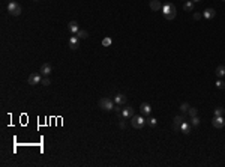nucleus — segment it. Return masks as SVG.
<instances>
[{
    "instance_id": "1",
    "label": "nucleus",
    "mask_w": 225,
    "mask_h": 167,
    "mask_svg": "<svg viewBox=\"0 0 225 167\" xmlns=\"http://www.w3.org/2000/svg\"><path fill=\"white\" fill-rule=\"evenodd\" d=\"M8 12L14 17H18L21 14V5H18L15 0H9V3H8Z\"/></svg>"
},
{
    "instance_id": "2",
    "label": "nucleus",
    "mask_w": 225,
    "mask_h": 167,
    "mask_svg": "<svg viewBox=\"0 0 225 167\" xmlns=\"http://www.w3.org/2000/svg\"><path fill=\"white\" fill-rule=\"evenodd\" d=\"M116 102L113 101V100H110V98H101L99 100V107L102 109V110H107V111H110V110H114L116 109V105H114Z\"/></svg>"
},
{
    "instance_id": "3",
    "label": "nucleus",
    "mask_w": 225,
    "mask_h": 167,
    "mask_svg": "<svg viewBox=\"0 0 225 167\" xmlns=\"http://www.w3.org/2000/svg\"><path fill=\"white\" fill-rule=\"evenodd\" d=\"M146 124H147V120L143 116H132L131 118V125L134 128H137V129H141Z\"/></svg>"
},
{
    "instance_id": "4",
    "label": "nucleus",
    "mask_w": 225,
    "mask_h": 167,
    "mask_svg": "<svg viewBox=\"0 0 225 167\" xmlns=\"http://www.w3.org/2000/svg\"><path fill=\"white\" fill-rule=\"evenodd\" d=\"M185 119H186L185 115H179V116H176L174 119H173V129H174V131H179V129H180V125H182V122H185Z\"/></svg>"
},
{
    "instance_id": "5",
    "label": "nucleus",
    "mask_w": 225,
    "mask_h": 167,
    "mask_svg": "<svg viewBox=\"0 0 225 167\" xmlns=\"http://www.w3.org/2000/svg\"><path fill=\"white\" fill-rule=\"evenodd\" d=\"M212 124H213V127H215V128L221 129V128H224V127H225V119H224V116H213Z\"/></svg>"
},
{
    "instance_id": "6",
    "label": "nucleus",
    "mask_w": 225,
    "mask_h": 167,
    "mask_svg": "<svg viewBox=\"0 0 225 167\" xmlns=\"http://www.w3.org/2000/svg\"><path fill=\"white\" fill-rule=\"evenodd\" d=\"M29 84L30 86H35V84H38V83H41L42 81V77H41V74H38V72H33V74H30L29 75Z\"/></svg>"
},
{
    "instance_id": "7",
    "label": "nucleus",
    "mask_w": 225,
    "mask_h": 167,
    "mask_svg": "<svg viewBox=\"0 0 225 167\" xmlns=\"http://www.w3.org/2000/svg\"><path fill=\"white\" fill-rule=\"evenodd\" d=\"M80 45V38L77 36V35H72L71 38H69V47H71L72 50H77Z\"/></svg>"
},
{
    "instance_id": "8",
    "label": "nucleus",
    "mask_w": 225,
    "mask_h": 167,
    "mask_svg": "<svg viewBox=\"0 0 225 167\" xmlns=\"http://www.w3.org/2000/svg\"><path fill=\"white\" fill-rule=\"evenodd\" d=\"M68 29H69V32H71L72 35H77V32L80 30V26H78V23H77V21H69Z\"/></svg>"
},
{
    "instance_id": "9",
    "label": "nucleus",
    "mask_w": 225,
    "mask_h": 167,
    "mask_svg": "<svg viewBox=\"0 0 225 167\" xmlns=\"http://www.w3.org/2000/svg\"><path fill=\"white\" fill-rule=\"evenodd\" d=\"M134 116V109L132 107H125L122 110V118L123 119H129V118H132Z\"/></svg>"
},
{
    "instance_id": "10",
    "label": "nucleus",
    "mask_w": 225,
    "mask_h": 167,
    "mask_svg": "<svg viewBox=\"0 0 225 167\" xmlns=\"http://www.w3.org/2000/svg\"><path fill=\"white\" fill-rule=\"evenodd\" d=\"M51 71H53L51 65H50V63H44V65L41 66V71H39V72H41L42 75H47V77H48V75L51 74Z\"/></svg>"
},
{
    "instance_id": "11",
    "label": "nucleus",
    "mask_w": 225,
    "mask_h": 167,
    "mask_svg": "<svg viewBox=\"0 0 225 167\" xmlns=\"http://www.w3.org/2000/svg\"><path fill=\"white\" fill-rule=\"evenodd\" d=\"M126 100L128 98L123 93H117L116 98H114V102H116V105H123V104H126Z\"/></svg>"
},
{
    "instance_id": "12",
    "label": "nucleus",
    "mask_w": 225,
    "mask_h": 167,
    "mask_svg": "<svg viewBox=\"0 0 225 167\" xmlns=\"http://www.w3.org/2000/svg\"><path fill=\"white\" fill-rule=\"evenodd\" d=\"M173 11H176V6L173 5V3H165L162 6V12H164V15H167V14H170V12H173Z\"/></svg>"
},
{
    "instance_id": "13",
    "label": "nucleus",
    "mask_w": 225,
    "mask_h": 167,
    "mask_svg": "<svg viewBox=\"0 0 225 167\" xmlns=\"http://www.w3.org/2000/svg\"><path fill=\"white\" fill-rule=\"evenodd\" d=\"M215 15H216V12H215V9H212V8H207V9H204V12H203V17L207 18V20H212Z\"/></svg>"
},
{
    "instance_id": "14",
    "label": "nucleus",
    "mask_w": 225,
    "mask_h": 167,
    "mask_svg": "<svg viewBox=\"0 0 225 167\" xmlns=\"http://www.w3.org/2000/svg\"><path fill=\"white\" fill-rule=\"evenodd\" d=\"M140 109H141L143 115H150V113H152V107H150V104H147V102H143Z\"/></svg>"
},
{
    "instance_id": "15",
    "label": "nucleus",
    "mask_w": 225,
    "mask_h": 167,
    "mask_svg": "<svg viewBox=\"0 0 225 167\" xmlns=\"http://www.w3.org/2000/svg\"><path fill=\"white\" fill-rule=\"evenodd\" d=\"M180 131H182L183 134H189V133H191V125H189L186 120H185V122H182V125H180Z\"/></svg>"
},
{
    "instance_id": "16",
    "label": "nucleus",
    "mask_w": 225,
    "mask_h": 167,
    "mask_svg": "<svg viewBox=\"0 0 225 167\" xmlns=\"http://www.w3.org/2000/svg\"><path fill=\"white\" fill-rule=\"evenodd\" d=\"M150 8L153 11H159V9H162V5H161V2L159 0H150Z\"/></svg>"
},
{
    "instance_id": "17",
    "label": "nucleus",
    "mask_w": 225,
    "mask_h": 167,
    "mask_svg": "<svg viewBox=\"0 0 225 167\" xmlns=\"http://www.w3.org/2000/svg\"><path fill=\"white\" fill-rule=\"evenodd\" d=\"M216 75H218V78H224L225 77V66L224 65H219L218 68H216Z\"/></svg>"
},
{
    "instance_id": "18",
    "label": "nucleus",
    "mask_w": 225,
    "mask_h": 167,
    "mask_svg": "<svg viewBox=\"0 0 225 167\" xmlns=\"http://www.w3.org/2000/svg\"><path fill=\"white\" fill-rule=\"evenodd\" d=\"M183 9L186 12H192L194 11V2H189V0H186L185 5H183Z\"/></svg>"
},
{
    "instance_id": "19",
    "label": "nucleus",
    "mask_w": 225,
    "mask_h": 167,
    "mask_svg": "<svg viewBox=\"0 0 225 167\" xmlns=\"http://www.w3.org/2000/svg\"><path fill=\"white\" fill-rule=\"evenodd\" d=\"M77 36H78L80 39H86V38H89V33H87V30L80 29L78 32H77Z\"/></svg>"
},
{
    "instance_id": "20",
    "label": "nucleus",
    "mask_w": 225,
    "mask_h": 167,
    "mask_svg": "<svg viewBox=\"0 0 225 167\" xmlns=\"http://www.w3.org/2000/svg\"><path fill=\"white\" fill-rule=\"evenodd\" d=\"M200 120H201V119L198 118V116H192V118H191V125H192V127H198V125H200Z\"/></svg>"
},
{
    "instance_id": "21",
    "label": "nucleus",
    "mask_w": 225,
    "mask_h": 167,
    "mask_svg": "<svg viewBox=\"0 0 225 167\" xmlns=\"http://www.w3.org/2000/svg\"><path fill=\"white\" fill-rule=\"evenodd\" d=\"M186 113L189 115V118H192V116H197V115H198V110H197L195 107H189V110H188Z\"/></svg>"
},
{
    "instance_id": "22",
    "label": "nucleus",
    "mask_w": 225,
    "mask_h": 167,
    "mask_svg": "<svg viewBox=\"0 0 225 167\" xmlns=\"http://www.w3.org/2000/svg\"><path fill=\"white\" fill-rule=\"evenodd\" d=\"M215 84H216V87H218V89H225V81L222 80V78H218Z\"/></svg>"
},
{
    "instance_id": "23",
    "label": "nucleus",
    "mask_w": 225,
    "mask_h": 167,
    "mask_svg": "<svg viewBox=\"0 0 225 167\" xmlns=\"http://www.w3.org/2000/svg\"><path fill=\"white\" fill-rule=\"evenodd\" d=\"M111 42H113L111 38H110V36H105V38L102 39V45H104V47H110V45H111Z\"/></svg>"
},
{
    "instance_id": "24",
    "label": "nucleus",
    "mask_w": 225,
    "mask_h": 167,
    "mask_svg": "<svg viewBox=\"0 0 225 167\" xmlns=\"http://www.w3.org/2000/svg\"><path fill=\"white\" fill-rule=\"evenodd\" d=\"M156 124H158V120L156 119H155V118H149V119H147V125H149V127H156Z\"/></svg>"
},
{
    "instance_id": "25",
    "label": "nucleus",
    "mask_w": 225,
    "mask_h": 167,
    "mask_svg": "<svg viewBox=\"0 0 225 167\" xmlns=\"http://www.w3.org/2000/svg\"><path fill=\"white\" fill-rule=\"evenodd\" d=\"M176 15H177V11H173V12H170V14H167V15H164V17H165V20H174V18H176Z\"/></svg>"
},
{
    "instance_id": "26",
    "label": "nucleus",
    "mask_w": 225,
    "mask_h": 167,
    "mask_svg": "<svg viewBox=\"0 0 225 167\" xmlns=\"http://www.w3.org/2000/svg\"><path fill=\"white\" fill-rule=\"evenodd\" d=\"M189 110V104L188 102H183V104H182L180 105V111H183V113H186Z\"/></svg>"
},
{
    "instance_id": "27",
    "label": "nucleus",
    "mask_w": 225,
    "mask_h": 167,
    "mask_svg": "<svg viewBox=\"0 0 225 167\" xmlns=\"http://www.w3.org/2000/svg\"><path fill=\"white\" fill-rule=\"evenodd\" d=\"M213 116H224V109L222 107H218L215 110V115Z\"/></svg>"
},
{
    "instance_id": "28",
    "label": "nucleus",
    "mask_w": 225,
    "mask_h": 167,
    "mask_svg": "<svg viewBox=\"0 0 225 167\" xmlns=\"http://www.w3.org/2000/svg\"><path fill=\"white\" fill-rule=\"evenodd\" d=\"M41 83L44 84V86H50V84H51V80H50V78H48V77L45 75L44 78H42V81H41Z\"/></svg>"
},
{
    "instance_id": "29",
    "label": "nucleus",
    "mask_w": 225,
    "mask_h": 167,
    "mask_svg": "<svg viewBox=\"0 0 225 167\" xmlns=\"http://www.w3.org/2000/svg\"><path fill=\"white\" fill-rule=\"evenodd\" d=\"M119 127L122 128V129H123V128H126V122H125V119H120V122H119Z\"/></svg>"
},
{
    "instance_id": "30",
    "label": "nucleus",
    "mask_w": 225,
    "mask_h": 167,
    "mask_svg": "<svg viewBox=\"0 0 225 167\" xmlns=\"http://www.w3.org/2000/svg\"><path fill=\"white\" fill-rule=\"evenodd\" d=\"M194 20H201V14L200 12H195L194 14Z\"/></svg>"
},
{
    "instance_id": "31",
    "label": "nucleus",
    "mask_w": 225,
    "mask_h": 167,
    "mask_svg": "<svg viewBox=\"0 0 225 167\" xmlns=\"http://www.w3.org/2000/svg\"><path fill=\"white\" fill-rule=\"evenodd\" d=\"M192 2H194V3H195V2H201V0H192Z\"/></svg>"
},
{
    "instance_id": "32",
    "label": "nucleus",
    "mask_w": 225,
    "mask_h": 167,
    "mask_svg": "<svg viewBox=\"0 0 225 167\" xmlns=\"http://www.w3.org/2000/svg\"><path fill=\"white\" fill-rule=\"evenodd\" d=\"M35 2H39V0H35Z\"/></svg>"
},
{
    "instance_id": "33",
    "label": "nucleus",
    "mask_w": 225,
    "mask_h": 167,
    "mask_svg": "<svg viewBox=\"0 0 225 167\" xmlns=\"http://www.w3.org/2000/svg\"><path fill=\"white\" fill-rule=\"evenodd\" d=\"M224 2H225V0H224Z\"/></svg>"
}]
</instances>
